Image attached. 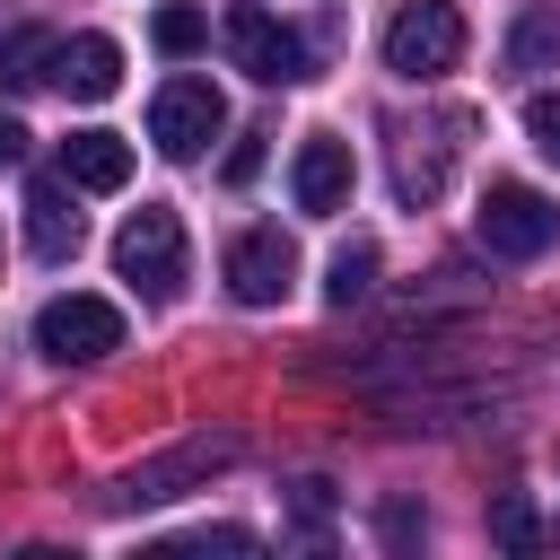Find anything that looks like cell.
<instances>
[{"mask_svg": "<svg viewBox=\"0 0 560 560\" xmlns=\"http://www.w3.org/2000/svg\"><path fill=\"white\" fill-rule=\"evenodd\" d=\"M228 455H236L228 438H192V446H175V455H158V464H140V472H131V481H122L114 499H122V508H149V499H175V490H184L192 472H219Z\"/></svg>", "mask_w": 560, "mask_h": 560, "instance_id": "cell-11", "label": "cell"}, {"mask_svg": "<svg viewBox=\"0 0 560 560\" xmlns=\"http://www.w3.org/2000/svg\"><path fill=\"white\" fill-rule=\"evenodd\" d=\"M26 245L44 262H70L79 254V210H70V175H35L26 184Z\"/></svg>", "mask_w": 560, "mask_h": 560, "instance_id": "cell-12", "label": "cell"}, {"mask_svg": "<svg viewBox=\"0 0 560 560\" xmlns=\"http://www.w3.org/2000/svg\"><path fill=\"white\" fill-rule=\"evenodd\" d=\"M52 79V35L44 26H9L0 35V88H35Z\"/></svg>", "mask_w": 560, "mask_h": 560, "instance_id": "cell-13", "label": "cell"}, {"mask_svg": "<svg viewBox=\"0 0 560 560\" xmlns=\"http://www.w3.org/2000/svg\"><path fill=\"white\" fill-rule=\"evenodd\" d=\"M551 52H560V18H525V26L508 35V61H516V70H542Z\"/></svg>", "mask_w": 560, "mask_h": 560, "instance_id": "cell-17", "label": "cell"}, {"mask_svg": "<svg viewBox=\"0 0 560 560\" xmlns=\"http://www.w3.org/2000/svg\"><path fill=\"white\" fill-rule=\"evenodd\" d=\"M201 35H210V18H201V9H184V0H166V9L149 18V44H158V52H175V61H184V52H201Z\"/></svg>", "mask_w": 560, "mask_h": 560, "instance_id": "cell-15", "label": "cell"}, {"mask_svg": "<svg viewBox=\"0 0 560 560\" xmlns=\"http://www.w3.org/2000/svg\"><path fill=\"white\" fill-rule=\"evenodd\" d=\"M61 175H70V192H122L131 184V140L88 122V131L61 140Z\"/></svg>", "mask_w": 560, "mask_h": 560, "instance_id": "cell-10", "label": "cell"}, {"mask_svg": "<svg viewBox=\"0 0 560 560\" xmlns=\"http://www.w3.org/2000/svg\"><path fill=\"white\" fill-rule=\"evenodd\" d=\"M350 184H359V166H350V140H332V131H306V140H298V158H289V201H298L306 219H332V210L350 201Z\"/></svg>", "mask_w": 560, "mask_h": 560, "instance_id": "cell-7", "label": "cell"}, {"mask_svg": "<svg viewBox=\"0 0 560 560\" xmlns=\"http://www.w3.org/2000/svg\"><path fill=\"white\" fill-rule=\"evenodd\" d=\"M52 79H61V96L105 105L122 88V44L114 35H70V44H52Z\"/></svg>", "mask_w": 560, "mask_h": 560, "instance_id": "cell-9", "label": "cell"}, {"mask_svg": "<svg viewBox=\"0 0 560 560\" xmlns=\"http://www.w3.org/2000/svg\"><path fill=\"white\" fill-rule=\"evenodd\" d=\"M166 551H254V534H245V525H201V534H184V542H166Z\"/></svg>", "mask_w": 560, "mask_h": 560, "instance_id": "cell-20", "label": "cell"}, {"mask_svg": "<svg viewBox=\"0 0 560 560\" xmlns=\"http://www.w3.org/2000/svg\"><path fill=\"white\" fill-rule=\"evenodd\" d=\"M228 52H236V70L262 79V88H298V79H306L298 26H280L262 0H228Z\"/></svg>", "mask_w": 560, "mask_h": 560, "instance_id": "cell-4", "label": "cell"}, {"mask_svg": "<svg viewBox=\"0 0 560 560\" xmlns=\"http://www.w3.org/2000/svg\"><path fill=\"white\" fill-rule=\"evenodd\" d=\"M472 236L499 254V262H534L560 245V201L534 192V184H490L481 210H472Z\"/></svg>", "mask_w": 560, "mask_h": 560, "instance_id": "cell-3", "label": "cell"}, {"mask_svg": "<svg viewBox=\"0 0 560 560\" xmlns=\"http://www.w3.org/2000/svg\"><path fill=\"white\" fill-rule=\"evenodd\" d=\"M289 280H298V245H289L280 228H245V236L228 245V289H236V306H280Z\"/></svg>", "mask_w": 560, "mask_h": 560, "instance_id": "cell-8", "label": "cell"}, {"mask_svg": "<svg viewBox=\"0 0 560 560\" xmlns=\"http://www.w3.org/2000/svg\"><path fill=\"white\" fill-rule=\"evenodd\" d=\"M114 280H131L140 298H175L184 289V219L166 201H140L114 228Z\"/></svg>", "mask_w": 560, "mask_h": 560, "instance_id": "cell-2", "label": "cell"}, {"mask_svg": "<svg viewBox=\"0 0 560 560\" xmlns=\"http://www.w3.org/2000/svg\"><path fill=\"white\" fill-rule=\"evenodd\" d=\"M525 140L560 166V96H525Z\"/></svg>", "mask_w": 560, "mask_h": 560, "instance_id": "cell-18", "label": "cell"}, {"mask_svg": "<svg viewBox=\"0 0 560 560\" xmlns=\"http://www.w3.org/2000/svg\"><path fill=\"white\" fill-rule=\"evenodd\" d=\"M254 166H262V140H236L228 149V184H254Z\"/></svg>", "mask_w": 560, "mask_h": 560, "instance_id": "cell-21", "label": "cell"}, {"mask_svg": "<svg viewBox=\"0 0 560 560\" xmlns=\"http://www.w3.org/2000/svg\"><path fill=\"white\" fill-rule=\"evenodd\" d=\"M35 350L61 359V368H70V359H105V350H122V306L70 289V298H52V306L35 315Z\"/></svg>", "mask_w": 560, "mask_h": 560, "instance_id": "cell-6", "label": "cell"}, {"mask_svg": "<svg viewBox=\"0 0 560 560\" xmlns=\"http://www.w3.org/2000/svg\"><path fill=\"white\" fill-rule=\"evenodd\" d=\"M18 158H26V131H18L9 114H0V166H18Z\"/></svg>", "mask_w": 560, "mask_h": 560, "instance_id": "cell-22", "label": "cell"}, {"mask_svg": "<svg viewBox=\"0 0 560 560\" xmlns=\"http://www.w3.org/2000/svg\"><path fill=\"white\" fill-rule=\"evenodd\" d=\"M289 508H298V525H306V534H324V525H332V481H298V490H289Z\"/></svg>", "mask_w": 560, "mask_h": 560, "instance_id": "cell-19", "label": "cell"}, {"mask_svg": "<svg viewBox=\"0 0 560 560\" xmlns=\"http://www.w3.org/2000/svg\"><path fill=\"white\" fill-rule=\"evenodd\" d=\"M368 280H376V254H368V245H341V254H332V280H324V298H332V306H359V298H368Z\"/></svg>", "mask_w": 560, "mask_h": 560, "instance_id": "cell-16", "label": "cell"}, {"mask_svg": "<svg viewBox=\"0 0 560 560\" xmlns=\"http://www.w3.org/2000/svg\"><path fill=\"white\" fill-rule=\"evenodd\" d=\"M464 9L455 0H411L394 26H385V70L394 79H411V88H429V79H446L455 61H464Z\"/></svg>", "mask_w": 560, "mask_h": 560, "instance_id": "cell-1", "label": "cell"}, {"mask_svg": "<svg viewBox=\"0 0 560 560\" xmlns=\"http://www.w3.org/2000/svg\"><path fill=\"white\" fill-rule=\"evenodd\" d=\"M490 542H499V551H534V542H542V516H534L525 490H499V499H490Z\"/></svg>", "mask_w": 560, "mask_h": 560, "instance_id": "cell-14", "label": "cell"}, {"mask_svg": "<svg viewBox=\"0 0 560 560\" xmlns=\"http://www.w3.org/2000/svg\"><path fill=\"white\" fill-rule=\"evenodd\" d=\"M219 131H228V105H219V88H210V79H192V70H184V79H166V88L149 96V140H158L166 158H201Z\"/></svg>", "mask_w": 560, "mask_h": 560, "instance_id": "cell-5", "label": "cell"}]
</instances>
